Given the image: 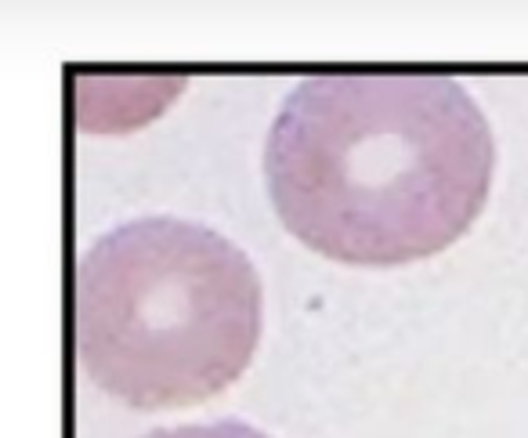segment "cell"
Listing matches in <instances>:
<instances>
[{"label":"cell","mask_w":528,"mask_h":438,"mask_svg":"<svg viewBox=\"0 0 528 438\" xmlns=\"http://www.w3.org/2000/svg\"><path fill=\"white\" fill-rule=\"evenodd\" d=\"M492 127L431 73H322L283 98L264 142L272 207L297 243L359 268L449 250L485 210Z\"/></svg>","instance_id":"1"},{"label":"cell","mask_w":528,"mask_h":438,"mask_svg":"<svg viewBox=\"0 0 528 438\" xmlns=\"http://www.w3.org/2000/svg\"><path fill=\"white\" fill-rule=\"evenodd\" d=\"M145 438H272L243 420H214V424H181V428H156Z\"/></svg>","instance_id":"3"},{"label":"cell","mask_w":528,"mask_h":438,"mask_svg":"<svg viewBox=\"0 0 528 438\" xmlns=\"http://www.w3.org/2000/svg\"><path fill=\"white\" fill-rule=\"evenodd\" d=\"M254 261L196 221L134 218L80 254L76 359L134 410L196 406L239 381L261 341Z\"/></svg>","instance_id":"2"}]
</instances>
